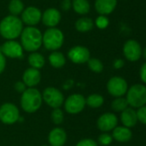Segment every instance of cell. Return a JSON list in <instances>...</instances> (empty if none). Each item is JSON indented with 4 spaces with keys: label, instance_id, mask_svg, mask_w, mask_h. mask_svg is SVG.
<instances>
[{
    "label": "cell",
    "instance_id": "28",
    "mask_svg": "<svg viewBox=\"0 0 146 146\" xmlns=\"http://www.w3.org/2000/svg\"><path fill=\"white\" fill-rule=\"evenodd\" d=\"M89 68L95 72V73H101L103 70V64L102 62L97 59V58H89V60L87 62Z\"/></svg>",
    "mask_w": 146,
    "mask_h": 146
},
{
    "label": "cell",
    "instance_id": "33",
    "mask_svg": "<svg viewBox=\"0 0 146 146\" xmlns=\"http://www.w3.org/2000/svg\"><path fill=\"white\" fill-rule=\"evenodd\" d=\"M76 146H98L97 143L91 139H83L80 140Z\"/></svg>",
    "mask_w": 146,
    "mask_h": 146
},
{
    "label": "cell",
    "instance_id": "8",
    "mask_svg": "<svg viewBox=\"0 0 146 146\" xmlns=\"http://www.w3.org/2000/svg\"><path fill=\"white\" fill-rule=\"evenodd\" d=\"M20 113L18 108L11 104L5 103L0 107V121L8 125L14 124L17 121H19Z\"/></svg>",
    "mask_w": 146,
    "mask_h": 146
},
{
    "label": "cell",
    "instance_id": "2",
    "mask_svg": "<svg viewBox=\"0 0 146 146\" xmlns=\"http://www.w3.org/2000/svg\"><path fill=\"white\" fill-rule=\"evenodd\" d=\"M42 95L39 90L32 87L25 90L22 93L21 105L22 110L29 114L36 112L41 106Z\"/></svg>",
    "mask_w": 146,
    "mask_h": 146
},
{
    "label": "cell",
    "instance_id": "40",
    "mask_svg": "<svg viewBox=\"0 0 146 146\" xmlns=\"http://www.w3.org/2000/svg\"><path fill=\"white\" fill-rule=\"evenodd\" d=\"M42 146H48V145H42Z\"/></svg>",
    "mask_w": 146,
    "mask_h": 146
},
{
    "label": "cell",
    "instance_id": "24",
    "mask_svg": "<svg viewBox=\"0 0 146 146\" xmlns=\"http://www.w3.org/2000/svg\"><path fill=\"white\" fill-rule=\"evenodd\" d=\"M72 6L74 10L80 14V15H85L89 13L90 6L87 0H73Z\"/></svg>",
    "mask_w": 146,
    "mask_h": 146
},
{
    "label": "cell",
    "instance_id": "27",
    "mask_svg": "<svg viewBox=\"0 0 146 146\" xmlns=\"http://www.w3.org/2000/svg\"><path fill=\"white\" fill-rule=\"evenodd\" d=\"M9 10L12 15H17L23 10V3L21 0H11L9 4Z\"/></svg>",
    "mask_w": 146,
    "mask_h": 146
},
{
    "label": "cell",
    "instance_id": "11",
    "mask_svg": "<svg viewBox=\"0 0 146 146\" xmlns=\"http://www.w3.org/2000/svg\"><path fill=\"white\" fill-rule=\"evenodd\" d=\"M68 57L70 60L77 64H82L87 62L90 58L89 50L83 46H75L68 52Z\"/></svg>",
    "mask_w": 146,
    "mask_h": 146
},
{
    "label": "cell",
    "instance_id": "22",
    "mask_svg": "<svg viewBox=\"0 0 146 146\" xmlns=\"http://www.w3.org/2000/svg\"><path fill=\"white\" fill-rule=\"evenodd\" d=\"M28 63L30 64V66L32 68L39 69L44 66L45 59H44L43 56L40 55V53L34 52V53L30 54L28 56Z\"/></svg>",
    "mask_w": 146,
    "mask_h": 146
},
{
    "label": "cell",
    "instance_id": "23",
    "mask_svg": "<svg viewBox=\"0 0 146 146\" xmlns=\"http://www.w3.org/2000/svg\"><path fill=\"white\" fill-rule=\"evenodd\" d=\"M86 105H88L90 108L97 109L102 106L104 103V98L100 94H91L87 98H85Z\"/></svg>",
    "mask_w": 146,
    "mask_h": 146
},
{
    "label": "cell",
    "instance_id": "5",
    "mask_svg": "<svg viewBox=\"0 0 146 146\" xmlns=\"http://www.w3.org/2000/svg\"><path fill=\"white\" fill-rule=\"evenodd\" d=\"M42 42L47 50H56L62 46L64 43V35L59 29L51 27L44 33Z\"/></svg>",
    "mask_w": 146,
    "mask_h": 146
},
{
    "label": "cell",
    "instance_id": "25",
    "mask_svg": "<svg viewBox=\"0 0 146 146\" xmlns=\"http://www.w3.org/2000/svg\"><path fill=\"white\" fill-rule=\"evenodd\" d=\"M93 26H94L93 21L88 17L80 18L76 22V28L79 32H88L93 28Z\"/></svg>",
    "mask_w": 146,
    "mask_h": 146
},
{
    "label": "cell",
    "instance_id": "32",
    "mask_svg": "<svg viewBox=\"0 0 146 146\" xmlns=\"http://www.w3.org/2000/svg\"><path fill=\"white\" fill-rule=\"evenodd\" d=\"M108 19L105 16V15H100L97 19H96V26L101 28V29H104L106 28L108 26Z\"/></svg>",
    "mask_w": 146,
    "mask_h": 146
},
{
    "label": "cell",
    "instance_id": "7",
    "mask_svg": "<svg viewBox=\"0 0 146 146\" xmlns=\"http://www.w3.org/2000/svg\"><path fill=\"white\" fill-rule=\"evenodd\" d=\"M107 89L110 95L115 98H120L126 94V92L128 90V85L126 80L122 77L114 76L108 81Z\"/></svg>",
    "mask_w": 146,
    "mask_h": 146
},
{
    "label": "cell",
    "instance_id": "38",
    "mask_svg": "<svg viewBox=\"0 0 146 146\" xmlns=\"http://www.w3.org/2000/svg\"><path fill=\"white\" fill-rule=\"evenodd\" d=\"M71 7V2L70 0H64L62 2V9L65 10H68Z\"/></svg>",
    "mask_w": 146,
    "mask_h": 146
},
{
    "label": "cell",
    "instance_id": "30",
    "mask_svg": "<svg viewBox=\"0 0 146 146\" xmlns=\"http://www.w3.org/2000/svg\"><path fill=\"white\" fill-rule=\"evenodd\" d=\"M113 137L108 134V133H102L99 136L98 138V143L102 146H108L112 142H113Z\"/></svg>",
    "mask_w": 146,
    "mask_h": 146
},
{
    "label": "cell",
    "instance_id": "12",
    "mask_svg": "<svg viewBox=\"0 0 146 146\" xmlns=\"http://www.w3.org/2000/svg\"><path fill=\"white\" fill-rule=\"evenodd\" d=\"M0 51L3 54V56L10 58H22L23 56L22 46L19 43L13 40L5 42L0 47Z\"/></svg>",
    "mask_w": 146,
    "mask_h": 146
},
{
    "label": "cell",
    "instance_id": "1",
    "mask_svg": "<svg viewBox=\"0 0 146 146\" xmlns=\"http://www.w3.org/2000/svg\"><path fill=\"white\" fill-rule=\"evenodd\" d=\"M22 22L15 15H8L0 22V34L6 39H14L21 35Z\"/></svg>",
    "mask_w": 146,
    "mask_h": 146
},
{
    "label": "cell",
    "instance_id": "20",
    "mask_svg": "<svg viewBox=\"0 0 146 146\" xmlns=\"http://www.w3.org/2000/svg\"><path fill=\"white\" fill-rule=\"evenodd\" d=\"M112 137L114 140L120 143H126L132 139L133 133L130 128L126 127L124 126L122 127H116L113 130Z\"/></svg>",
    "mask_w": 146,
    "mask_h": 146
},
{
    "label": "cell",
    "instance_id": "29",
    "mask_svg": "<svg viewBox=\"0 0 146 146\" xmlns=\"http://www.w3.org/2000/svg\"><path fill=\"white\" fill-rule=\"evenodd\" d=\"M51 118H52V121L54 124L59 125L64 121V113L59 108L53 109V110L52 111Z\"/></svg>",
    "mask_w": 146,
    "mask_h": 146
},
{
    "label": "cell",
    "instance_id": "19",
    "mask_svg": "<svg viewBox=\"0 0 146 146\" xmlns=\"http://www.w3.org/2000/svg\"><path fill=\"white\" fill-rule=\"evenodd\" d=\"M117 4V0H96L95 7L101 15L111 14Z\"/></svg>",
    "mask_w": 146,
    "mask_h": 146
},
{
    "label": "cell",
    "instance_id": "37",
    "mask_svg": "<svg viewBox=\"0 0 146 146\" xmlns=\"http://www.w3.org/2000/svg\"><path fill=\"white\" fill-rule=\"evenodd\" d=\"M124 65H125V62L122 59H116L114 62V67L116 69H120V68H123Z\"/></svg>",
    "mask_w": 146,
    "mask_h": 146
},
{
    "label": "cell",
    "instance_id": "4",
    "mask_svg": "<svg viewBox=\"0 0 146 146\" xmlns=\"http://www.w3.org/2000/svg\"><path fill=\"white\" fill-rule=\"evenodd\" d=\"M126 99L133 109L146 105V86L142 84L133 85L126 92Z\"/></svg>",
    "mask_w": 146,
    "mask_h": 146
},
{
    "label": "cell",
    "instance_id": "21",
    "mask_svg": "<svg viewBox=\"0 0 146 146\" xmlns=\"http://www.w3.org/2000/svg\"><path fill=\"white\" fill-rule=\"evenodd\" d=\"M49 62L53 68H59L65 64V58L61 52H52L49 56Z\"/></svg>",
    "mask_w": 146,
    "mask_h": 146
},
{
    "label": "cell",
    "instance_id": "9",
    "mask_svg": "<svg viewBox=\"0 0 146 146\" xmlns=\"http://www.w3.org/2000/svg\"><path fill=\"white\" fill-rule=\"evenodd\" d=\"M86 106L85 98L81 94H72L65 102V111L71 115H76L83 110Z\"/></svg>",
    "mask_w": 146,
    "mask_h": 146
},
{
    "label": "cell",
    "instance_id": "35",
    "mask_svg": "<svg viewBox=\"0 0 146 146\" xmlns=\"http://www.w3.org/2000/svg\"><path fill=\"white\" fill-rule=\"evenodd\" d=\"M139 75H140V79L141 80L146 84V62H145L141 68H140V71H139Z\"/></svg>",
    "mask_w": 146,
    "mask_h": 146
},
{
    "label": "cell",
    "instance_id": "10",
    "mask_svg": "<svg viewBox=\"0 0 146 146\" xmlns=\"http://www.w3.org/2000/svg\"><path fill=\"white\" fill-rule=\"evenodd\" d=\"M123 53L125 57L130 62H137L142 56V48L139 43L134 39L126 41L123 46Z\"/></svg>",
    "mask_w": 146,
    "mask_h": 146
},
{
    "label": "cell",
    "instance_id": "3",
    "mask_svg": "<svg viewBox=\"0 0 146 146\" xmlns=\"http://www.w3.org/2000/svg\"><path fill=\"white\" fill-rule=\"evenodd\" d=\"M22 46L27 51L37 50L42 44V34L40 31L33 27H26L21 33Z\"/></svg>",
    "mask_w": 146,
    "mask_h": 146
},
{
    "label": "cell",
    "instance_id": "17",
    "mask_svg": "<svg viewBox=\"0 0 146 146\" xmlns=\"http://www.w3.org/2000/svg\"><path fill=\"white\" fill-rule=\"evenodd\" d=\"M120 121L124 127L132 128L136 126L138 122L137 112L133 108H126L125 110L121 112L120 115Z\"/></svg>",
    "mask_w": 146,
    "mask_h": 146
},
{
    "label": "cell",
    "instance_id": "16",
    "mask_svg": "<svg viewBox=\"0 0 146 146\" xmlns=\"http://www.w3.org/2000/svg\"><path fill=\"white\" fill-rule=\"evenodd\" d=\"M40 78L41 76L40 71L36 68H30L26 69L24 72L22 76V82L26 85V86H28V88H32L40 83Z\"/></svg>",
    "mask_w": 146,
    "mask_h": 146
},
{
    "label": "cell",
    "instance_id": "36",
    "mask_svg": "<svg viewBox=\"0 0 146 146\" xmlns=\"http://www.w3.org/2000/svg\"><path fill=\"white\" fill-rule=\"evenodd\" d=\"M5 65H6V60H5V56H3V54L0 51V74L3 73V71L5 68Z\"/></svg>",
    "mask_w": 146,
    "mask_h": 146
},
{
    "label": "cell",
    "instance_id": "6",
    "mask_svg": "<svg viewBox=\"0 0 146 146\" xmlns=\"http://www.w3.org/2000/svg\"><path fill=\"white\" fill-rule=\"evenodd\" d=\"M42 99L51 108L58 109L63 105L65 97L59 89L54 87H47L43 92Z\"/></svg>",
    "mask_w": 146,
    "mask_h": 146
},
{
    "label": "cell",
    "instance_id": "18",
    "mask_svg": "<svg viewBox=\"0 0 146 146\" xmlns=\"http://www.w3.org/2000/svg\"><path fill=\"white\" fill-rule=\"evenodd\" d=\"M61 19V15L59 11L56 9H46L42 15L43 23L50 27H53L59 24Z\"/></svg>",
    "mask_w": 146,
    "mask_h": 146
},
{
    "label": "cell",
    "instance_id": "13",
    "mask_svg": "<svg viewBox=\"0 0 146 146\" xmlns=\"http://www.w3.org/2000/svg\"><path fill=\"white\" fill-rule=\"evenodd\" d=\"M118 125V118L113 113H105L97 120V127L102 132H109L114 130Z\"/></svg>",
    "mask_w": 146,
    "mask_h": 146
},
{
    "label": "cell",
    "instance_id": "15",
    "mask_svg": "<svg viewBox=\"0 0 146 146\" xmlns=\"http://www.w3.org/2000/svg\"><path fill=\"white\" fill-rule=\"evenodd\" d=\"M66 139V133L61 127L53 128L48 135V142L51 146H64Z\"/></svg>",
    "mask_w": 146,
    "mask_h": 146
},
{
    "label": "cell",
    "instance_id": "14",
    "mask_svg": "<svg viewBox=\"0 0 146 146\" xmlns=\"http://www.w3.org/2000/svg\"><path fill=\"white\" fill-rule=\"evenodd\" d=\"M22 20L27 25L34 26L41 20V12L35 7H28L22 12Z\"/></svg>",
    "mask_w": 146,
    "mask_h": 146
},
{
    "label": "cell",
    "instance_id": "34",
    "mask_svg": "<svg viewBox=\"0 0 146 146\" xmlns=\"http://www.w3.org/2000/svg\"><path fill=\"white\" fill-rule=\"evenodd\" d=\"M14 87H15V90L17 92H19V93H22V92H25V90L27 89V88H26V85H25L23 82H22V81H18V82H16V83L15 84Z\"/></svg>",
    "mask_w": 146,
    "mask_h": 146
},
{
    "label": "cell",
    "instance_id": "39",
    "mask_svg": "<svg viewBox=\"0 0 146 146\" xmlns=\"http://www.w3.org/2000/svg\"><path fill=\"white\" fill-rule=\"evenodd\" d=\"M142 54H143V56H144V58L146 60V47L143 50V51H142Z\"/></svg>",
    "mask_w": 146,
    "mask_h": 146
},
{
    "label": "cell",
    "instance_id": "26",
    "mask_svg": "<svg viewBox=\"0 0 146 146\" xmlns=\"http://www.w3.org/2000/svg\"><path fill=\"white\" fill-rule=\"evenodd\" d=\"M111 108L115 112H122L126 108H128V103L123 97L116 98L111 104Z\"/></svg>",
    "mask_w": 146,
    "mask_h": 146
},
{
    "label": "cell",
    "instance_id": "31",
    "mask_svg": "<svg viewBox=\"0 0 146 146\" xmlns=\"http://www.w3.org/2000/svg\"><path fill=\"white\" fill-rule=\"evenodd\" d=\"M136 112H137L138 121L141 122L144 125H146V105L139 108V110Z\"/></svg>",
    "mask_w": 146,
    "mask_h": 146
}]
</instances>
